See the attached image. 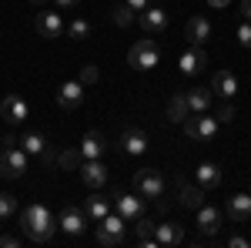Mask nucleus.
Masks as SVG:
<instances>
[{
	"instance_id": "1",
	"label": "nucleus",
	"mask_w": 251,
	"mask_h": 248,
	"mask_svg": "<svg viewBox=\"0 0 251 248\" xmlns=\"http://www.w3.org/2000/svg\"><path fill=\"white\" fill-rule=\"evenodd\" d=\"M20 231H24V238L27 242H34V245H47L50 238H54V231H57V221H54V211L47 208V205H27V208L20 211Z\"/></svg>"
},
{
	"instance_id": "2",
	"label": "nucleus",
	"mask_w": 251,
	"mask_h": 248,
	"mask_svg": "<svg viewBox=\"0 0 251 248\" xmlns=\"http://www.w3.org/2000/svg\"><path fill=\"white\" fill-rule=\"evenodd\" d=\"M157 60H161V47H157L151 37L137 40L134 47L127 51V64H131L134 71H151V67H157Z\"/></svg>"
},
{
	"instance_id": "3",
	"label": "nucleus",
	"mask_w": 251,
	"mask_h": 248,
	"mask_svg": "<svg viewBox=\"0 0 251 248\" xmlns=\"http://www.w3.org/2000/svg\"><path fill=\"white\" fill-rule=\"evenodd\" d=\"M124 218L121 215H104L100 221H97V242L100 245H107V248H117V245H124Z\"/></svg>"
},
{
	"instance_id": "4",
	"label": "nucleus",
	"mask_w": 251,
	"mask_h": 248,
	"mask_svg": "<svg viewBox=\"0 0 251 248\" xmlns=\"http://www.w3.org/2000/svg\"><path fill=\"white\" fill-rule=\"evenodd\" d=\"M27 171V151L20 144H3L0 148V174L3 178H20Z\"/></svg>"
},
{
	"instance_id": "5",
	"label": "nucleus",
	"mask_w": 251,
	"mask_h": 248,
	"mask_svg": "<svg viewBox=\"0 0 251 248\" xmlns=\"http://www.w3.org/2000/svg\"><path fill=\"white\" fill-rule=\"evenodd\" d=\"M134 185H137V194H141L144 201H161V194H164V178H161V171H154V168L137 171Z\"/></svg>"
},
{
	"instance_id": "6",
	"label": "nucleus",
	"mask_w": 251,
	"mask_h": 248,
	"mask_svg": "<svg viewBox=\"0 0 251 248\" xmlns=\"http://www.w3.org/2000/svg\"><path fill=\"white\" fill-rule=\"evenodd\" d=\"M57 228L64 235H71V238H80L84 228H87V211H80L77 205H67V208H60L57 215Z\"/></svg>"
},
{
	"instance_id": "7",
	"label": "nucleus",
	"mask_w": 251,
	"mask_h": 248,
	"mask_svg": "<svg viewBox=\"0 0 251 248\" xmlns=\"http://www.w3.org/2000/svg\"><path fill=\"white\" fill-rule=\"evenodd\" d=\"M184 131L191 141H211L218 134V117H211L208 111L204 114H194V117H184Z\"/></svg>"
},
{
	"instance_id": "8",
	"label": "nucleus",
	"mask_w": 251,
	"mask_h": 248,
	"mask_svg": "<svg viewBox=\"0 0 251 248\" xmlns=\"http://www.w3.org/2000/svg\"><path fill=\"white\" fill-rule=\"evenodd\" d=\"M111 205L117 208V215L124 221H134L144 215V198L141 194H124V191H111Z\"/></svg>"
},
{
	"instance_id": "9",
	"label": "nucleus",
	"mask_w": 251,
	"mask_h": 248,
	"mask_svg": "<svg viewBox=\"0 0 251 248\" xmlns=\"http://www.w3.org/2000/svg\"><path fill=\"white\" fill-rule=\"evenodd\" d=\"M184 34H188V44H191V47H204V44L214 37V27L204 14H194V17H188V24H184Z\"/></svg>"
},
{
	"instance_id": "10",
	"label": "nucleus",
	"mask_w": 251,
	"mask_h": 248,
	"mask_svg": "<svg viewBox=\"0 0 251 248\" xmlns=\"http://www.w3.org/2000/svg\"><path fill=\"white\" fill-rule=\"evenodd\" d=\"M80 181L91 191L107 185V168L100 165V158H84V161H80Z\"/></svg>"
},
{
	"instance_id": "11",
	"label": "nucleus",
	"mask_w": 251,
	"mask_h": 248,
	"mask_svg": "<svg viewBox=\"0 0 251 248\" xmlns=\"http://www.w3.org/2000/svg\"><path fill=\"white\" fill-rule=\"evenodd\" d=\"M221 221H225V211L221 208H214V205H208V201L198 208V231H201V235L214 238V235L221 231Z\"/></svg>"
},
{
	"instance_id": "12",
	"label": "nucleus",
	"mask_w": 251,
	"mask_h": 248,
	"mask_svg": "<svg viewBox=\"0 0 251 248\" xmlns=\"http://www.w3.org/2000/svg\"><path fill=\"white\" fill-rule=\"evenodd\" d=\"M34 27H37L40 37L54 40V37H60V34H64V17H60L57 10H40L37 20H34Z\"/></svg>"
},
{
	"instance_id": "13",
	"label": "nucleus",
	"mask_w": 251,
	"mask_h": 248,
	"mask_svg": "<svg viewBox=\"0 0 251 248\" xmlns=\"http://www.w3.org/2000/svg\"><path fill=\"white\" fill-rule=\"evenodd\" d=\"M0 117L7 121V124H20V121H27V101L20 94H7L0 101Z\"/></svg>"
},
{
	"instance_id": "14",
	"label": "nucleus",
	"mask_w": 251,
	"mask_h": 248,
	"mask_svg": "<svg viewBox=\"0 0 251 248\" xmlns=\"http://www.w3.org/2000/svg\"><path fill=\"white\" fill-rule=\"evenodd\" d=\"M80 101H84V84H80V81L60 84V91H57V108L60 111H74V108H80Z\"/></svg>"
},
{
	"instance_id": "15",
	"label": "nucleus",
	"mask_w": 251,
	"mask_h": 248,
	"mask_svg": "<svg viewBox=\"0 0 251 248\" xmlns=\"http://www.w3.org/2000/svg\"><path fill=\"white\" fill-rule=\"evenodd\" d=\"M184 225H177V221H164V225H157L154 228V245H184Z\"/></svg>"
},
{
	"instance_id": "16",
	"label": "nucleus",
	"mask_w": 251,
	"mask_h": 248,
	"mask_svg": "<svg viewBox=\"0 0 251 248\" xmlns=\"http://www.w3.org/2000/svg\"><path fill=\"white\" fill-rule=\"evenodd\" d=\"M204 64H208V54H204L201 47H188V51L181 54V60H177L181 74H188V77L201 74V71H204Z\"/></svg>"
},
{
	"instance_id": "17",
	"label": "nucleus",
	"mask_w": 251,
	"mask_h": 248,
	"mask_svg": "<svg viewBox=\"0 0 251 248\" xmlns=\"http://www.w3.org/2000/svg\"><path fill=\"white\" fill-rule=\"evenodd\" d=\"M164 27H168V14H164L161 7H144V10H141V30H144V34L154 37Z\"/></svg>"
},
{
	"instance_id": "18",
	"label": "nucleus",
	"mask_w": 251,
	"mask_h": 248,
	"mask_svg": "<svg viewBox=\"0 0 251 248\" xmlns=\"http://www.w3.org/2000/svg\"><path fill=\"white\" fill-rule=\"evenodd\" d=\"M184 97H188V111L191 114H204L214 101V91L211 87H191V91H184Z\"/></svg>"
},
{
	"instance_id": "19",
	"label": "nucleus",
	"mask_w": 251,
	"mask_h": 248,
	"mask_svg": "<svg viewBox=\"0 0 251 248\" xmlns=\"http://www.w3.org/2000/svg\"><path fill=\"white\" fill-rule=\"evenodd\" d=\"M121 148L127 154H144L148 151V134L141 131V128H124L121 131Z\"/></svg>"
},
{
	"instance_id": "20",
	"label": "nucleus",
	"mask_w": 251,
	"mask_h": 248,
	"mask_svg": "<svg viewBox=\"0 0 251 248\" xmlns=\"http://www.w3.org/2000/svg\"><path fill=\"white\" fill-rule=\"evenodd\" d=\"M211 91L218 97H234L241 91V84H238V77L231 71H214V81H211Z\"/></svg>"
},
{
	"instance_id": "21",
	"label": "nucleus",
	"mask_w": 251,
	"mask_h": 248,
	"mask_svg": "<svg viewBox=\"0 0 251 248\" xmlns=\"http://www.w3.org/2000/svg\"><path fill=\"white\" fill-rule=\"evenodd\" d=\"M228 218H231L234 225H245L251 218V191L248 194H234L228 198Z\"/></svg>"
},
{
	"instance_id": "22",
	"label": "nucleus",
	"mask_w": 251,
	"mask_h": 248,
	"mask_svg": "<svg viewBox=\"0 0 251 248\" xmlns=\"http://www.w3.org/2000/svg\"><path fill=\"white\" fill-rule=\"evenodd\" d=\"M104 151H107V141L100 131H87L80 138V158H104Z\"/></svg>"
},
{
	"instance_id": "23",
	"label": "nucleus",
	"mask_w": 251,
	"mask_h": 248,
	"mask_svg": "<svg viewBox=\"0 0 251 248\" xmlns=\"http://www.w3.org/2000/svg\"><path fill=\"white\" fill-rule=\"evenodd\" d=\"M177 201H181V208L198 211L204 205V188H201V185H181V188H177Z\"/></svg>"
},
{
	"instance_id": "24",
	"label": "nucleus",
	"mask_w": 251,
	"mask_h": 248,
	"mask_svg": "<svg viewBox=\"0 0 251 248\" xmlns=\"http://www.w3.org/2000/svg\"><path fill=\"white\" fill-rule=\"evenodd\" d=\"M84 211H87V218H94V221H100L107 211H111V198H104V194H87L84 198Z\"/></svg>"
},
{
	"instance_id": "25",
	"label": "nucleus",
	"mask_w": 251,
	"mask_h": 248,
	"mask_svg": "<svg viewBox=\"0 0 251 248\" xmlns=\"http://www.w3.org/2000/svg\"><path fill=\"white\" fill-rule=\"evenodd\" d=\"M194 178H198V185H201V188H218V185H221V168L211 165V161H204V165H198Z\"/></svg>"
},
{
	"instance_id": "26",
	"label": "nucleus",
	"mask_w": 251,
	"mask_h": 248,
	"mask_svg": "<svg viewBox=\"0 0 251 248\" xmlns=\"http://www.w3.org/2000/svg\"><path fill=\"white\" fill-rule=\"evenodd\" d=\"M17 144H20V148H24L27 154H37V158H40V151H44V148H47L50 141L44 138V131H24Z\"/></svg>"
},
{
	"instance_id": "27",
	"label": "nucleus",
	"mask_w": 251,
	"mask_h": 248,
	"mask_svg": "<svg viewBox=\"0 0 251 248\" xmlns=\"http://www.w3.org/2000/svg\"><path fill=\"white\" fill-rule=\"evenodd\" d=\"M154 228L157 221H151V218H134V231H137V245H154Z\"/></svg>"
},
{
	"instance_id": "28",
	"label": "nucleus",
	"mask_w": 251,
	"mask_h": 248,
	"mask_svg": "<svg viewBox=\"0 0 251 248\" xmlns=\"http://www.w3.org/2000/svg\"><path fill=\"white\" fill-rule=\"evenodd\" d=\"M188 114H191V111H188V97H184V94H174L171 101H168V121L181 124Z\"/></svg>"
},
{
	"instance_id": "29",
	"label": "nucleus",
	"mask_w": 251,
	"mask_h": 248,
	"mask_svg": "<svg viewBox=\"0 0 251 248\" xmlns=\"http://www.w3.org/2000/svg\"><path fill=\"white\" fill-rule=\"evenodd\" d=\"M64 30H67V34H71V37H74V40H87V37H91V24H87V20H84V17L71 20V24H67Z\"/></svg>"
},
{
	"instance_id": "30",
	"label": "nucleus",
	"mask_w": 251,
	"mask_h": 248,
	"mask_svg": "<svg viewBox=\"0 0 251 248\" xmlns=\"http://www.w3.org/2000/svg\"><path fill=\"white\" fill-rule=\"evenodd\" d=\"M14 211H17V198L10 191H0V221H7Z\"/></svg>"
},
{
	"instance_id": "31",
	"label": "nucleus",
	"mask_w": 251,
	"mask_h": 248,
	"mask_svg": "<svg viewBox=\"0 0 251 248\" xmlns=\"http://www.w3.org/2000/svg\"><path fill=\"white\" fill-rule=\"evenodd\" d=\"M114 24L117 27H131V24H134V10H131L127 3H117L114 7Z\"/></svg>"
},
{
	"instance_id": "32",
	"label": "nucleus",
	"mask_w": 251,
	"mask_h": 248,
	"mask_svg": "<svg viewBox=\"0 0 251 248\" xmlns=\"http://www.w3.org/2000/svg\"><path fill=\"white\" fill-rule=\"evenodd\" d=\"M80 151H64V154H57V165L60 168H67V171H74V168H80Z\"/></svg>"
},
{
	"instance_id": "33",
	"label": "nucleus",
	"mask_w": 251,
	"mask_h": 248,
	"mask_svg": "<svg viewBox=\"0 0 251 248\" xmlns=\"http://www.w3.org/2000/svg\"><path fill=\"white\" fill-rule=\"evenodd\" d=\"M214 117H218V124H231L234 117H238V111H234V104H221L214 111Z\"/></svg>"
},
{
	"instance_id": "34",
	"label": "nucleus",
	"mask_w": 251,
	"mask_h": 248,
	"mask_svg": "<svg viewBox=\"0 0 251 248\" xmlns=\"http://www.w3.org/2000/svg\"><path fill=\"white\" fill-rule=\"evenodd\" d=\"M238 40H241V47H251V20L238 24Z\"/></svg>"
},
{
	"instance_id": "35",
	"label": "nucleus",
	"mask_w": 251,
	"mask_h": 248,
	"mask_svg": "<svg viewBox=\"0 0 251 248\" xmlns=\"http://www.w3.org/2000/svg\"><path fill=\"white\" fill-rule=\"evenodd\" d=\"M77 81H80V84H94V81H97V67H80Z\"/></svg>"
},
{
	"instance_id": "36",
	"label": "nucleus",
	"mask_w": 251,
	"mask_h": 248,
	"mask_svg": "<svg viewBox=\"0 0 251 248\" xmlns=\"http://www.w3.org/2000/svg\"><path fill=\"white\" fill-rule=\"evenodd\" d=\"M54 161H57V158H54V148H50V144H47V148H44V151H40V165H44V168H50V165H54Z\"/></svg>"
},
{
	"instance_id": "37",
	"label": "nucleus",
	"mask_w": 251,
	"mask_h": 248,
	"mask_svg": "<svg viewBox=\"0 0 251 248\" xmlns=\"http://www.w3.org/2000/svg\"><path fill=\"white\" fill-rule=\"evenodd\" d=\"M20 242H24V238H17V235H0V245L3 248H17Z\"/></svg>"
},
{
	"instance_id": "38",
	"label": "nucleus",
	"mask_w": 251,
	"mask_h": 248,
	"mask_svg": "<svg viewBox=\"0 0 251 248\" xmlns=\"http://www.w3.org/2000/svg\"><path fill=\"white\" fill-rule=\"evenodd\" d=\"M131 10H144V7H151V0H124Z\"/></svg>"
},
{
	"instance_id": "39",
	"label": "nucleus",
	"mask_w": 251,
	"mask_h": 248,
	"mask_svg": "<svg viewBox=\"0 0 251 248\" xmlns=\"http://www.w3.org/2000/svg\"><path fill=\"white\" fill-rule=\"evenodd\" d=\"M228 245H231V248H245V245H248V242H245L241 235H231V238H228Z\"/></svg>"
},
{
	"instance_id": "40",
	"label": "nucleus",
	"mask_w": 251,
	"mask_h": 248,
	"mask_svg": "<svg viewBox=\"0 0 251 248\" xmlns=\"http://www.w3.org/2000/svg\"><path fill=\"white\" fill-rule=\"evenodd\" d=\"M241 20H251V0H241Z\"/></svg>"
},
{
	"instance_id": "41",
	"label": "nucleus",
	"mask_w": 251,
	"mask_h": 248,
	"mask_svg": "<svg viewBox=\"0 0 251 248\" xmlns=\"http://www.w3.org/2000/svg\"><path fill=\"white\" fill-rule=\"evenodd\" d=\"M54 3H57V7H60V10H71V7H77V3H80V0H54Z\"/></svg>"
},
{
	"instance_id": "42",
	"label": "nucleus",
	"mask_w": 251,
	"mask_h": 248,
	"mask_svg": "<svg viewBox=\"0 0 251 248\" xmlns=\"http://www.w3.org/2000/svg\"><path fill=\"white\" fill-rule=\"evenodd\" d=\"M208 3H211V7H228L231 0H208Z\"/></svg>"
},
{
	"instance_id": "43",
	"label": "nucleus",
	"mask_w": 251,
	"mask_h": 248,
	"mask_svg": "<svg viewBox=\"0 0 251 248\" xmlns=\"http://www.w3.org/2000/svg\"><path fill=\"white\" fill-rule=\"evenodd\" d=\"M30 3H34V7H44V3H47V0H30Z\"/></svg>"
}]
</instances>
